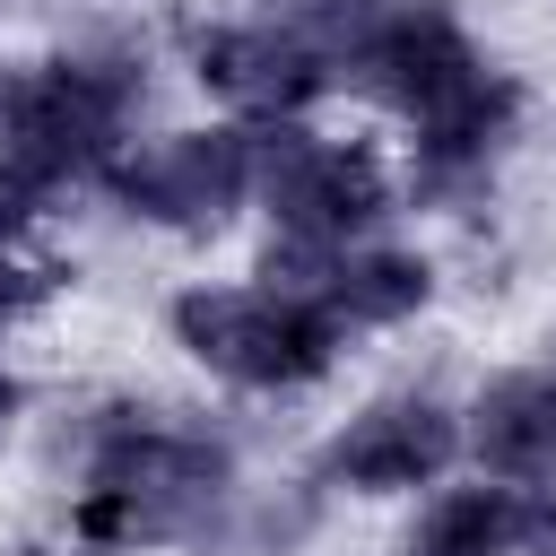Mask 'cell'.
I'll list each match as a JSON object with an SVG mask.
<instances>
[{
    "label": "cell",
    "mask_w": 556,
    "mask_h": 556,
    "mask_svg": "<svg viewBox=\"0 0 556 556\" xmlns=\"http://www.w3.org/2000/svg\"><path fill=\"white\" fill-rule=\"evenodd\" d=\"M26 191H35V182H26V174H9V165H0V235H9V226H17V217H26Z\"/></svg>",
    "instance_id": "8fae6325"
},
{
    "label": "cell",
    "mask_w": 556,
    "mask_h": 556,
    "mask_svg": "<svg viewBox=\"0 0 556 556\" xmlns=\"http://www.w3.org/2000/svg\"><path fill=\"white\" fill-rule=\"evenodd\" d=\"M174 330L235 382H304L330 365V321L287 295H182Z\"/></svg>",
    "instance_id": "7a4b0ae2"
},
{
    "label": "cell",
    "mask_w": 556,
    "mask_h": 556,
    "mask_svg": "<svg viewBox=\"0 0 556 556\" xmlns=\"http://www.w3.org/2000/svg\"><path fill=\"white\" fill-rule=\"evenodd\" d=\"M0 417H9V374H0Z\"/></svg>",
    "instance_id": "7c38bea8"
},
{
    "label": "cell",
    "mask_w": 556,
    "mask_h": 556,
    "mask_svg": "<svg viewBox=\"0 0 556 556\" xmlns=\"http://www.w3.org/2000/svg\"><path fill=\"white\" fill-rule=\"evenodd\" d=\"M252 174L269 182L278 226L304 235V243H330V235H348V226H365V217L382 208V165H374V156H356V148H313V139H295V130H278V139L252 156Z\"/></svg>",
    "instance_id": "277c9868"
},
{
    "label": "cell",
    "mask_w": 556,
    "mask_h": 556,
    "mask_svg": "<svg viewBox=\"0 0 556 556\" xmlns=\"http://www.w3.org/2000/svg\"><path fill=\"white\" fill-rule=\"evenodd\" d=\"M113 122H122V78L78 70V61L35 70V78H26V87H9V104H0L9 174L43 182V174H70V165H96V156H104V139H113Z\"/></svg>",
    "instance_id": "3957f363"
},
{
    "label": "cell",
    "mask_w": 556,
    "mask_h": 556,
    "mask_svg": "<svg viewBox=\"0 0 556 556\" xmlns=\"http://www.w3.org/2000/svg\"><path fill=\"white\" fill-rule=\"evenodd\" d=\"M200 78L226 104H243V113H295L321 87V61L287 26H235V35H208L200 43Z\"/></svg>",
    "instance_id": "8992f818"
},
{
    "label": "cell",
    "mask_w": 556,
    "mask_h": 556,
    "mask_svg": "<svg viewBox=\"0 0 556 556\" xmlns=\"http://www.w3.org/2000/svg\"><path fill=\"white\" fill-rule=\"evenodd\" d=\"M443 452H452V417H443V408H426V400H382V408H365V417L339 434L330 469H339L348 486H417V478L443 469Z\"/></svg>",
    "instance_id": "52a82bcc"
},
{
    "label": "cell",
    "mask_w": 556,
    "mask_h": 556,
    "mask_svg": "<svg viewBox=\"0 0 556 556\" xmlns=\"http://www.w3.org/2000/svg\"><path fill=\"white\" fill-rule=\"evenodd\" d=\"M513 539H521V513H513L495 486H460V495H443V504L426 513L417 556H504Z\"/></svg>",
    "instance_id": "30bf717a"
},
{
    "label": "cell",
    "mask_w": 556,
    "mask_h": 556,
    "mask_svg": "<svg viewBox=\"0 0 556 556\" xmlns=\"http://www.w3.org/2000/svg\"><path fill=\"white\" fill-rule=\"evenodd\" d=\"M321 295H330V313H348V321H400V313L426 304V261H408V252H365V261L330 269Z\"/></svg>",
    "instance_id": "9c48e42d"
},
{
    "label": "cell",
    "mask_w": 556,
    "mask_h": 556,
    "mask_svg": "<svg viewBox=\"0 0 556 556\" xmlns=\"http://www.w3.org/2000/svg\"><path fill=\"white\" fill-rule=\"evenodd\" d=\"M469 443H478V460H486L495 478H539V469H556V382H547V374H504V382H486Z\"/></svg>",
    "instance_id": "ba28073f"
},
{
    "label": "cell",
    "mask_w": 556,
    "mask_h": 556,
    "mask_svg": "<svg viewBox=\"0 0 556 556\" xmlns=\"http://www.w3.org/2000/svg\"><path fill=\"white\" fill-rule=\"evenodd\" d=\"M226 495V452L182 434H113L87 495V539H174L200 530Z\"/></svg>",
    "instance_id": "6da1fadb"
},
{
    "label": "cell",
    "mask_w": 556,
    "mask_h": 556,
    "mask_svg": "<svg viewBox=\"0 0 556 556\" xmlns=\"http://www.w3.org/2000/svg\"><path fill=\"white\" fill-rule=\"evenodd\" d=\"M243 182H252V139H235V130L156 139L148 156L122 165V200H130L139 217H165V226H208V217H226Z\"/></svg>",
    "instance_id": "5b68a950"
}]
</instances>
